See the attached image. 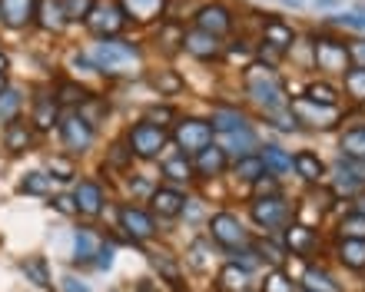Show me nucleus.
I'll list each match as a JSON object with an SVG mask.
<instances>
[{
	"label": "nucleus",
	"mask_w": 365,
	"mask_h": 292,
	"mask_svg": "<svg viewBox=\"0 0 365 292\" xmlns=\"http://www.w3.org/2000/svg\"><path fill=\"white\" fill-rule=\"evenodd\" d=\"M10 67V60H7V53H4V50H0V73H4V70Z\"/></svg>",
	"instance_id": "nucleus-59"
},
{
	"label": "nucleus",
	"mask_w": 365,
	"mask_h": 292,
	"mask_svg": "<svg viewBox=\"0 0 365 292\" xmlns=\"http://www.w3.org/2000/svg\"><path fill=\"white\" fill-rule=\"evenodd\" d=\"M160 120H173V110H170V107H156L153 113H150V123H156V127H163Z\"/></svg>",
	"instance_id": "nucleus-55"
},
{
	"label": "nucleus",
	"mask_w": 365,
	"mask_h": 292,
	"mask_svg": "<svg viewBox=\"0 0 365 292\" xmlns=\"http://www.w3.org/2000/svg\"><path fill=\"white\" fill-rule=\"evenodd\" d=\"M163 176L170 179V183H190L192 179V163L180 153V156H173V160H166L163 163Z\"/></svg>",
	"instance_id": "nucleus-31"
},
{
	"label": "nucleus",
	"mask_w": 365,
	"mask_h": 292,
	"mask_svg": "<svg viewBox=\"0 0 365 292\" xmlns=\"http://www.w3.org/2000/svg\"><path fill=\"white\" fill-rule=\"evenodd\" d=\"M4 90H7V77H4V73H0V93H4Z\"/></svg>",
	"instance_id": "nucleus-61"
},
{
	"label": "nucleus",
	"mask_w": 365,
	"mask_h": 292,
	"mask_svg": "<svg viewBox=\"0 0 365 292\" xmlns=\"http://www.w3.org/2000/svg\"><path fill=\"white\" fill-rule=\"evenodd\" d=\"M116 219H120V229H123L133 243H146V239H153V236H156L153 216L143 213L140 206H120Z\"/></svg>",
	"instance_id": "nucleus-12"
},
{
	"label": "nucleus",
	"mask_w": 365,
	"mask_h": 292,
	"mask_svg": "<svg viewBox=\"0 0 365 292\" xmlns=\"http://www.w3.org/2000/svg\"><path fill=\"white\" fill-rule=\"evenodd\" d=\"M262 173H266V166H262L259 153H250V156H240V160H236V176L246 179V183H256Z\"/></svg>",
	"instance_id": "nucleus-32"
},
{
	"label": "nucleus",
	"mask_w": 365,
	"mask_h": 292,
	"mask_svg": "<svg viewBox=\"0 0 365 292\" xmlns=\"http://www.w3.org/2000/svg\"><path fill=\"white\" fill-rule=\"evenodd\" d=\"M259 156H262V166H266V173H272V176L292 173V156H289L286 150H279V146H262Z\"/></svg>",
	"instance_id": "nucleus-29"
},
{
	"label": "nucleus",
	"mask_w": 365,
	"mask_h": 292,
	"mask_svg": "<svg viewBox=\"0 0 365 292\" xmlns=\"http://www.w3.org/2000/svg\"><path fill=\"white\" fill-rule=\"evenodd\" d=\"M302 286H306V292H339L336 279H332L326 269H306Z\"/></svg>",
	"instance_id": "nucleus-33"
},
{
	"label": "nucleus",
	"mask_w": 365,
	"mask_h": 292,
	"mask_svg": "<svg viewBox=\"0 0 365 292\" xmlns=\"http://www.w3.org/2000/svg\"><path fill=\"white\" fill-rule=\"evenodd\" d=\"M63 292H90V286L80 283L77 276H63Z\"/></svg>",
	"instance_id": "nucleus-53"
},
{
	"label": "nucleus",
	"mask_w": 365,
	"mask_h": 292,
	"mask_svg": "<svg viewBox=\"0 0 365 292\" xmlns=\"http://www.w3.org/2000/svg\"><path fill=\"white\" fill-rule=\"evenodd\" d=\"M352 213L365 216V189H362V193H359V196H356V209H352Z\"/></svg>",
	"instance_id": "nucleus-58"
},
{
	"label": "nucleus",
	"mask_w": 365,
	"mask_h": 292,
	"mask_svg": "<svg viewBox=\"0 0 365 292\" xmlns=\"http://www.w3.org/2000/svg\"><path fill=\"white\" fill-rule=\"evenodd\" d=\"M210 236L212 243H220L222 249H242V246H250V233H246V226L240 223V216L232 213H216L210 219Z\"/></svg>",
	"instance_id": "nucleus-9"
},
{
	"label": "nucleus",
	"mask_w": 365,
	"mask_h": 292,
	"mask_svg": "<svg viewBox=\"0 0 365 292\" xmlns=\"http://www.w3.org/2000/svg\"><path fill=\"white\" fill-rule=\"evenodd\" d=\"M153 266L170 279V283H180V266H176V259L170 253H153Z\"/></svg>",
	"instance_id": "nucleus-42"
},
{
	"label": "nucleus",
	"mask_w": 365,
	"mask_h": 292,
	"mask_svg": "<svg viewBox=\"0 0 365 292\" xmlns=\"http://www.w3.org/2000/svg\"><path fill=\"white\" fill-rule=\"evenodd\" d=\"M365 189V176L359 166L352 163H339L336 170H332V193L339 196H359Z\"/></svg>",
	"instance_id": "nucleus-19"
},
{
	"label": "nucleus",
	"mask_w": 365,
	"mask_h": 292,
	"mask_svg": "<svg viewBox=\"0 0 365 292\" xmlns=\"http://www.w3.org/2000/svg\"><path fill=\"white\" fill-rule=\"evenodd\" d=\"M262 292H296V286L289 283L282 273H272L269 279H266V286H262Z\"/></svg>",
	"instance_id": "nucleus-48"
},
{
	"label": "nucleus",
	"mask_w": 365,
	"mask_h": 292,
	"mask_svg": "<svg viewBox=\"0 0 365 292\" xmlns=\"http://www.w3.org/2000/svg\"><path fill=\"white\" fill-rule=\"evenodd\" d=\"M30 143H34V127L24 120H10L4 130V146L10 153H24V150H30Z\"/></svg>",
	"instance_id": "nucleus-25"
},
{
	"label": "nucleus",
	"mask_w": 365,
	"mask_h": 292,
	"mask_svg": "<svg viewBox=\"0 0 365 292\" xmlns=\"http://www.w3.org/2000/svg\"><path fill=\"white\" fill-rule=\"evenodd\" d=\"M339 233L342 239H365V216L359 213H349L339 219Z\"/></svg>",
	"instance_id": "nucleus-39"
},
{
	"label": "nucleus",
	"mask_w": 365,
	"mask_h": 292,
	"mask_svg": "<svg viewBox=\"0 0 365 292\" xmlns=\"http://www.w3.org/2000/svg\"><path fill=\"white\" fill-rule=\"evenodd\" d=\"M349 60H352V67H365V37L349 40Z\"/></svg>",
	"instance_id": "nucleus-50"
},
{
	"label": "nucleus",
	"mask_w": 365,
	"mask_h": 292,
	"mask_svg": "<svg viewBox=\"0 0 365 292\" xmlns=\"http://www.w3.org/2000/svg\"><path fill=\"white\" fill-rule=\"evenodd\" d=\"M332 24H339V27H352V30H365L362 17H356V14H336Z\"/></svg>",
	"instance_id": "nucleus-51"
},
{
	"label": "nucleus",
	"mask_w": 365,
	"mask_h": 292,
	"mask_svg": "<svg viewBox=\"0 0 365 292\" xmlns=\"http://www.w3.org/2000/svg\"><path fill=\"white\" fill-rule=\"evenodd\" d=\"M312 4H319V7H336L339 0H312Z\"/></svg>",
	"instance_id": "nucleus-60"
},
{
	"label": "nucleus",
	"mask_w": 365,
	"mask_h": 292,
	"mask_svg": "<svg viewBox=\"0 0 365 292\" xmlns=\"http://www.w3.org/2000/svg\"><path fill=\"white\" fill-rule=\"evenodd\" d=\"M226 163H230V156L222 153L220 146H206V150H200V153H196V166H192V173H200V176H206V179H212V176L226 173Z\"/></svg>",
	"instance_id": "nucleus-23"
},
{
	"label": "nucleus",
	"mask_w": 365,
	"mask_h": 292,
	"mask_svg": "<svg viewBox=\"0 0 365 292\" xmlns=\"http://www.w3.org/2000/svg\"><path fill=\"white\" fill-rule=\"evenodd\" d=\"M312 53H316V67L326 70V73H346L352 67L349 60V43L339 37H316L312 40Z\"/></svg>",
	"instance_id": "nucleus-4"
},
{
	"label": "nucleus",
	"mask_w": 365,
	"mask_h": 292,
	"mask_svg": "<svg viewBox=\"0 0 365 292\" xmlns=\"http://www.w3.org/2000/svg\"><path fill=\"white\" fill-rule=\"evenodd\" d=\"M37 17V0H0V24L7 30H24Z\"/></svg>",
	"instance_id": "nucleus-14"
},
{
	"label": "nucleus",
	"mask_w": 365,
	"mask_h": 292,
	"mask_svg": "<svg viewBox=\"0 0 365 292\" xmlns=\"http://www.w3.org/2000/svg\"><path fill=\"white\" fill-rule=\"evenodd\" d=\"M50 186H53V179H50L47 173H27L24 179H20V193H27V196H47Z\"/></svg>",
	"instance_id": "nucleus-37"
},
{
	"label": "nucleus",
	"mask_w": 365,
	"mask_h": 292,
	"mask_svg": "<svg viewBox=\"0 0 365 292\" xmlns=\"http://www.w3.org/2000/svg\"><path fill=\"white\" fill-rule=\"evenodd\" d=\"M20 103H24V97H20V90H14V87L4 90V93H0V120H4V123H10V120H17Z\"/></svg>",
	"instance_id": "nucleus-38"
},
{
	"label": "nucleus",
	"mask_w": 365,
	"mask_h": 292,
	"mask_svg": "<svg viewBox=\"0 0 365 292\" xmlns=\"http://www.w3.org/2000/svg\"><path fill=\"white\" fill-rule=\"evenodd\" d=\"M87 27L96 33V40H110L126 27V17H123V10H120V4L96 0V7L90 10V17H87Z\"/></svg>",
	"instance_id": "nucleus-8"
},
{
	"label": "nucleus",
	"mask_w": 365,
	"mask_h": 292,
	"mask_svg": "<svg viewBox=\"0 0 365 292\" xmlns=\"http://www.w3.org/2000/svg\"><path fill=\"white\" fill-rule=\"evenodd\" d=\"M73 206H77L80 216H100L103 213V186L93 183V179H83V183L73 189Z\"/></svg>",
	"instance_id": "nucleus-18"
},
{
	"label": "nucleus",
	"mask_w": 365,
	"mask_h": 292,
	"mask_svg": "<svg viewBox=\"0 0 365 292\" xmlns=\"http://www.w3.org/2000/svg\"><path fill=\"white\" fill-rule=\"evenodd\" d=\"M20 269H24L40 289H50V269H47V259H43V256H30V259H24Z\"/></svg>",
	"instance_id": "nucleus-34"
},
{
	"label": "nucleus",
	"mask_w": 365,
	"mask_h": 292,
	"mask_svg": "<svg viewBox=\"0 0 365 292\" xmlns=\"http://www.w3.org/2000/svg\"><path fill=\"white\" fill-rule=\"evenodd\" d=\"M232 266H240L242 273H252V269L259 266V253H256V249H246V246H242V249H232Z\"/></svg>",
	"instance_id": "nucleus-44"
},
{
	"label": "nucleus",
	"mask_w": 365,
	"mask_h": 292,
	"mask_svg": "<svg viewBox=\"0 0 365 292\" xmlns=\"http://www.w3.org/2000/svg\"><path fill=\"white\" fill-rule=\"evenodd\" d=\"M96 7V0H63V10H67V24H87L90 10Z\"/></svg>",
	"instance_id": "nucleus-40"
},
{
	"label": "nucleus",
	"mask_w": 365,
	"mask_h": 292,
	"mask_svg": "<svg viewBox=\"0 0 365 292\" xmlns=\"http://www.w3.org/2000/svg\"><path fill=\"white\" fill-rule=\"evenodd\" d=\"M113 246H100V253H96V259L93 263L100 266V269H110V266H113Z\"/></svg>",
	"instance_id": "nucleus-52"
},
{
	"label": "nucleus",
	"mask_w": 365,
	"mask_h": 292,
	"mask_svg": "<svg viewBox=\"0 0 365 292\" xmlns=\"http://www.w3.org/2000/svg\"><path fill=\"white\" fill-rule=\"evenodd\" d=\"M289 110H292V117L299 120V123H309V127H332L339 120V107H322V103H312V100H292L289 103Z\"/></svg>",
	"instance_id": "nucleus-13"
},
{
	"label": "nucleus",
	"mask_w": 365,
	"mask_h": 292,
	"mask_svg": "<svg viewBox=\"0 0 365 292\" xmlns=\"http://www.w3.org/2000/svg\"><path fill=\"white\" fill-rule=\"evenodd\" d=\"M126 146H130V153L140 156V160H156L160 150L166 146V130L143 120V123H136L130 133H126Z\"/></svg>",
	"instance_id": "nucleus-6"
},
{
	"label": "nucleus",
	"mask_w": 365,
	"mask_h": 292,
	"mask_svg": "<svg viewBox=\"0 0 365 292\" xmlns=\"http://www.w3.org/2000/svg\"><path fill=\"white\" fill-rule=\"evenodd\" d=\"M212 123L210 120H200V117H186L176 123L173 130V140L176 146L182 150V156L186 153H200V150H206V146H212Z\"/></svg>",
	"instance_id": "nucleus-5"
},
{
	"label": "nucleus",
	"mask_w": 365,
	"mask_h": 292,
	"mask_svg": "<svg viewBox=\"0 0 365 292\" xmlns=\"http://www.w3.org/2000/svg\"><path fill=\"white\" fill-rule=\"evenodd\" d=\"M93 137H96V127L90 120H83L80 113H70L63 123H60V140L67 146L73 156H83L93 146Z\"/></svg>",
	"instance_id": "nucleus-10"
},
{
	"label": "nucleus",
	"mask_w": 365,
	"mask_h": 292,
	"mask_svg": "<svg viewBox=\"0 0 365 292\" xmlns=\"http://www.w3.org/2000/svg\"><path fill=\"white\" fill-rule=\"evenodd\" d=\"M192 27L202 30V33H212V37H226V33L236 27V14H232L230 4L210 0V4L196 7V14H192Z\"/></svg>",
	"instance_id": "nucleus-3"
},
{
	"label": "nucleus",
	"mask_w": 365,
	"mask_h": 292,
	"mask_svg": "<svg viewBox=\"0 0 365 292\" xmlns=\"http://www.w3.org/2000/svg\"><path fill=\"white\" fill-rule=\"evenodd\" d=\"M216 146H220L226 156H250V153H256V146H259V137H256V130H252V123L250 127H240V130H216Z\"/></svg>",
	"instance_id": "nucleus-11"
},
{
	"label": "nucleus",
	"mask_w": 365,
	"mask_h": 292,
	"mask_svg": "<svg viewBox=\"0 0 365 292\" xmlns=\"http://www.w3.org/2000/svg\"><path fill=\"white\" fill-rule=\"evenodd\" d=\"M246 279H250V273H242L240 266H226L222 269V276H220V283L226 286V289H246Z\"/></svg>",
	"instance_id": "nucleus-43"
},
{
	"label": "nucleus",
	"mask_w": 365,
	"mask_h": 292,
	"mask_svg": "<svg viewBox=\"0 0 365 292\" xmlns=\"http://www.w3.org/2000/svg\"><path fill=\"white\" fill-rule=\"evenodd\" d=\"M116 4L123 10L126 24H153L166 14V0H116Z\"/></svg>",
	"instance_id": "nucleus-16"
},
{
	"label": "nucleus",
	"mask_w": 365,
	"mask_h": 292,
	"mask_svg": "<svg viewBox=\"0 0 365 292\" xmlns=\"http://www.w3.org/2000/svg\"><path fill=\"white\" fill-rule=\"evenodd\" d=\"M256 253L259 256H266V259H269V263H279V259H282V256H279V249L272 243H259L256 246Z\"/></svg>",
	"instance_id": "nucleus-54"
},
{
	"label": "nucleus",
	"mask_w": 365,
	"mask_h": 292,
	"mask_svg": "<svg viewBox=\"0 0 365 292\" xmlns=\"http://www.w3.org/2000/svg\"><path fill=\"white\" fill-rule=\"evenodd\" d=\"M57 117H60L57 97H50V93H37V100H34V117H30V123H34L37 130H53Z\"/></svg>",
	"instance_id": "nucleus-24"
},
{
	"label": "nucleus",
	"mask_w": 365,
	"mask_h": 292,
	"mask_svg": "<svg viewBox=\"0 0 365 292\" xmlns=\"http://www.w3.org/2000/svg\"><path fill=\"white\" fill-rule=\"evenodd\" d=\"M93 63L100 73H136V67L143 63V53L136 43L130 40H120V37H110V40H96L93 47Z\"/></svg>",
	"instance_id": "nucleus-1"
},
{
	"label": "nucleus",
	"mask_w": 365,
	"mask_h": 292,
	"mask_svg": "<svg viewBox=\"0 0 365 292\" xmlns=\"http://www.w3.org/2000/svg\"><path fill=\"white\" fill-rule=\"evenodd\" d=\"M153 83H156V90H163V93H176V90L182 87V80L176 77V73H156Z\"/></svg>",
	"instance_id": "nucleus-49"
},
{
	"label": "nucleus",
	"mask_w": 365,
	"mask_h": 292,
	"mask_svg": "<svg viewBox=\"0 0 365 292\" xmlns=\"http://www.w3.org/2000/svg\"><path fill=\"white\" fill-rule=\"evenodd\" d=\"M316 229L306 223H289L286 226V246L292 256H312V249H316Z\"/></svg>",
	"instance_id": "nucleus-21"
},
{
	"label": "nucleus",
	"mask_w": 365,
	"mask_h": 292,
	"mask_svg": "<svg viewBox=\"0 0 365 292\" xmlns=\"http://www.w3.org/2000/svg\"><path fill=\"white\" fill-rule=\"evenodd\" d=\"M87 100H90V90H83L80 83H70L67 80V83L57 87V103H67V107H77L80 103V107H83Z\"/></svg>",
	"instance_id": "nucleus-36"
},
{
	"label": "nucleus",
	"mask_w": 365,
	"mask_h": 292,
	"mask_svg": "<svg viewBox=\"0 0 365 292\" xmlns=\"http://www.w3.org/2000/svg\"><path fill=\"white\" fill-rule=\"evenodd\" d=\"M339 150H342V156L352 160V163H365V127L346 130L342 140H339Z\"/></svg>",
	"instance_id": "nucleus-28"
},
{
	"label": "nucleus",
	"mask_w": 365,
	"mask_h": 292,
	"mask_svg": "<svg viewBox=\"0 0 365 292\" xmlns=\"http://www.w3.org/2000/svg\"><path fill=\"white\" fill-rule=\"evenodd\" d=\"M339 263L349 269H365V239H342L339 243Z\"/></svg>",
	"instance_id": "nucleus-30"
},
{
	"label": "nucleus",
	"mask_w": 365,
	"mask_h": 292,
	"mask_svg": "<svg viewBox=\"0 0 365 292\" xmlns=\"http://www.w3.org/2000/svg\"><path fill=\"white\" fill-rule=\"evenodd\" d=\"M306 100H312V103H322V107H336V87H329V83H309L306 90Z\"/></svg>",
	"instance_id": "nucleus-41"
},
{
	"label": "nucleus",
	"mask_w": 365,
	"mask_h": 292,
	"mask_svg": "<svg viewBox=\"0 0 365 292\" xmlns=\"http://www.w3.org/2000/svg\"><path fill=\"white\" fill-rule=\"evenodd\" d=\"M242 80H246V93H250V97L256 100L266 113L289 107L286 90H282V80H279V73L269 67V63H250Z\"/></svg>",
	"instance_id": "nucleus-2"
},
{
	"label": "nucleus",
	"mask_w": 365,
	"mask_h": 292,
	"mask_svg": "<svg viewBox=\"0 0 365 292\" xmlns=\"http://www.w3.org/2000/svg\"><path fill=\"white\" fill-rule=\"evenodd\" d=\"M96 253H100V239L90 229H77V236H73V263L87 266L96 259Z\"/></svg>",
	"instance_id": "nucleus-27"
},
{
	"label": "nucleus",
	"mask_w": 365,
	"mask_h": 292,
	"mask_svg": "<svg viewBox=\"0 0 365 292\" xmlns=\"http://www.w3.org/2000/svg\"><path fill=\"white\" fill-rule=\"evenodd\" d=\"M342 77H346V93L349 97L356 100V103H365V67H349Z\"/></svg>",
	"instance_id": "nucleus-35"
},
{
	"label": "nucleus",
	"mask_w": 365,
	"mask_h": 292,
	"mask_svg": "<svg viewBox=\"0 0 365 292\" xmlns=\"http://www.w3.org/2000/svg\"><path fill=\"white\" fill-rule=\"evenodd\" d=\"M269 117H272V123H276L279 130H289V133H292V130L299 127V120L292 117V110H289V107H282V110H272Z\"/></svg>",
	"instance_id": "nucleus-47"
},
{
	"label": "nucleus",
	"mask_w": 365,
	"mask_h": 292,
	"mask_svg": "<svg viewBox=\"0 0 365 292\" xmlns=\"http://www.w3.org/2000/svg\"><path fill=\"white\" fill-rule=\"evenodd\" d=\"M182 50L192 53L196 60H220L222 57V43L220 37L212 33H202V30H182Z\"/></svg>",
	"instance_id": "nucleus-15"
},
{
	"label": "nucleus",
	"mask_w": 365,
	"mask_h": 292,
	"mask_svg": "<svg viewBox=\"0 0 365 292\" xmlns=\"http://www.w3.org/2000/svg\"><path fill=\"white\" fill-rule=\"evenodd\" d=\"M252 189H256V199L259 196H279V186H276V176L272 173H262L256 183H252Z\"/></svg>",
	"instance_id": "nucleus-46"
},
{
	"label": "nucleus",
	"mask_w": 365,
	"mask_h": 292,
	"mask_svg": "<svg viewBox=\"0 0 365 292\" xmlns=\"http://www.w3.org/2000/svg\"><path fill=\"white\" fill-rule=\"evenodd\" d=\"M47 33H60L67 27V10L63 0H37V17H34Z\"/></svg>",
	"instance_id": "nucleus-22"
},
{
	"label": "nucleus",
	"mask_w": 365,
	"mask_h": 292,
	"mask_svg": "<svg viewBox=\"0 0 365 292\" xmlns=\"http://www.w3.org/2000/svg\"><path fill=\"white\" fill-rule=\"evenodd\" d=\"M126 156H133V153H130V150H126L123 143H116V146H113V163H116V166L126 163Z\"/></svg>",
	"instance_id": "nucleus-57"
},
{
	"label": "nucleus",
	"mask_w": 365,
	"mask_h": 292,
	"mask_svg": "<svg viewBox=\"0 0 365 292\" xmlns=\"http://www.w3.org/2000/svg\"><path fill=\"white\" fill-rule=\"evenodd\" d=\"M150 203H153V209L163 216V219H176V216H182V209H186V196H182L180 189H173V186H160V189L150 193Z\"/></svg>",
	"instance_id": "nucleus-20"
},
{
	"label": "nucleus",
	"mask_w": 365,
	"mask_h": 292,
	"mask_svg": "<svg viewBox=\"0 0 365 292\" xmlns=\"http://www.w3.org/2000/svg\"><path fill=\"white\" fill-rule=\"evenodd\" d=\"M53 206H57L60 213H77V206H73V196H57V199H53Z\"/></svg>",
	"instance_id": "nucleus-56"
},
{
	"label": "nucleus",
	"mask_w": 365,
	"mask_h": 292,
	"mask_svg": "<svg viewBox=\"0 0 365 292\" xmlns=\"http://www.w3.org/2000/svg\"><path fill=\"white\" fill-rule=\"evenodd\" d=\"M250 216L259 229L269 233V229H282V226H289V219H292V206H289L282 196H259V199L250 206Z\"/></svg>",
	"instance_id": "nucleus-7"
},
{
	"label": "nucleus",
	"mask_w": 365,
	"mask_h": 292,
	"mask_svg": "<svg viewBox=\"0 0 365 292\" xmlns=\"http://www.w3.org/2000/svg\"><path fill=\"white\" fill-rule=\"evenodd\" d=\"M292 170H296L306 183H319V179L326 176V163H322L316 153H309V150H302V153L292 156Z\"/></svg>",
	"instance_id": "nucleus-26"
},
{
	"label": "nucleus",
	"mask_w": 365,
	"mask_h": 292,
	"mask_svg": "<svg viewBox=\"0 0 365 292\" xmlns=\"http://www.w3.org/2000/svg\"><path fill=\"white\" fill-rule=\"evenodd\" d=\"M262 47L276 50L279 57H282L289 47H296V30L289 27L282 17H269L262 24Z\"/></svg>",
	"instance_id": "nucleus-17"
},
{
	"label": "nucleus",
	"mask_w": 365,
	"mask_h": 292,
	"mask_svg": "<svg viewBox=\"0 0 365 292\" xmlns=\"http://www.w3.org/2000/svg\"><path fill=\"white\" fill-rule=\"evenodd\" d=\"M70 176H73V163L57 156V160H50V179H60V183H67Z\"/></svg>",
	"instance_id": "nucleus-45"
}]
</instances>
